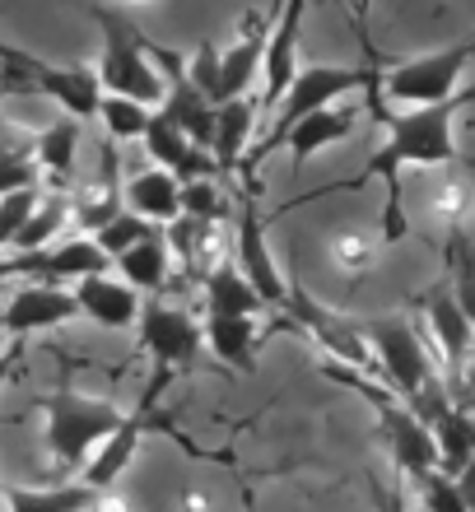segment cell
Here are the masks:
<instances>
[{
    "label": "cell",
    "mask_w": 475,
    "mask_h": 512,
    "mask_svg": "<svg viewBox=\"0 0 475 512\" xmlns=\"http://www.w3.org/2000/svg\"><path fill=\"white\" fill-rule=\"evenodd\" d=\"M471 61H475V33L452 42V47H438V52L387 66L382 70V94L392 103H406V108H438V103L462 94V75Z\"/></svg>",
    "instance_id": "cell-5"
},
{
    "label": "cell",
    "mask_w": 475,
    "mask_h": 512,
    "mask_svg": "<svg viewBox=\"0 0 475 512\" xmlns=\"http://www.w3.org/2000/svg\"><path fill=\"white\" fill-rule=\"evenodd\" d=\"M285 312H289V322L303 326V331L322 345L331 364L350 368V373L354 368H359V373H373V350H368L364 322H354V317H345V312L317 303V298L308 294V289H299V284H289Z\"/></svg>",
    "instance_id": "cell-7"
},
{
    "label": "cell",
    "mask_w": 475,
    "mask_h": 512,
    "mask_svg": "<svg viewBox=\"0 0 475 512\" xmlns=\"http://www.w3.org/2000/svg\"><path fill=\"white\" fill-rule=\"evenodd\" d=\"M448 289L452 298H457V308H462V317L475 326V247L471 238H466L462 224H452V243H448Z\"/></svg>",
    "instance_id": "cell-28"
},
{
    "label": "cell",
    "mask_w": 475,
    "mask_h": 512,
    "mask_svg": "<svg viewBox=\"0 0 475 512\" xmlns=\"http://www.w3.org/2000/svg\"><path fill=\"white\" fill-rule=\"evenodd\" d=\"M429 433H434V443H438V471L457 480L475 461V419L466 415V410H452L448 405V410L429 424Z\"/></svg>",
    "instance_id": "cell-21"
},
{
    "label": "cell",
    "mask_w": 475,
    "mask_h": 512,
    "mask_svg": "<svg viewBox=\"0 0 475 512\" xmlns=\"http://www.w3.org/2000/svg\"><path fill=\"white\" fill-rule=\"evenodd\" d=\"M140 345L150 350L154 368H168V373H177V368H187L196 354H201L205 345V331L196 322H191L187 308H173V303H145L140 308Z\"/></svg>",
    "instance_id": "cell-10"
},
{
    "label": "cell",
    "mask_w": 475,
    "mask_h": 512,
    "mask_svg": "<svg viewBox=\"0 0 475 512\" xmlns=\"http://www.w3.org/2000/svg\"><path fill=\"white\" fill-rule=\"evenodd\" d=\"M117 266H122V284H131L136 294H154V289H163V280H168L173 252L163 243V233H154V238H145V243L131 247L126 256H117Z\"/></svg>",
    "instance_id": "cell-24"
},
{
    "label": "cell",
    "mask_w": 475,
    "mask_h": 512,
    "mask_svg": "<svg viewBox=\"0 0 475 512\" xmlns=\"http://www.w3.org/2000/svg\"><path fill=\"white\" fill-rule=\"evenodd\" d=\"M94 24L103 28V56H98V70H94L103 94L131 98V103H145V108H163V75L154 70L150 52H145V38L131 24V14L98 5Z\"/></svg>",
    "instance_id": "cell-3"
},
{
    "label": "cell",
    "mask_w": 475,
    "mask_h": 512,
    "mask_svg": "<svg viewBox=\"0 0 475 512\" xmlns=\"http://www.w3.org/2000/svg\"><path fill=\"white\" fill-rule=\"evenodd\" d=\"M378 75L382 70L373 66V52H368V61L364 66H303L299 70V80L289 84V94L280 98V108H275V122H271V131L261 135L257 145L243 154V187H257V168L266 159H271L275 149H285V140H289V131L299 122H308V117H317V112H326L336 98H345V94H354V89H373L378 84Z\"/></svg>",
    "instance_id": "cell-2"
},
{
    "label": "cell",
    "mask_w": 475,
    "mask_h": 512,
    "mask_svg": "<svg viewBox=\"0 0 475 512\" xmlns=\"http://www.w3.org/2000/svg\"><path fill=\"white\" fill-rule=\"evenodd\" d=\"M382 512H410V508H406V499H401V489H392V494L382 499Z\"/></svg>",
    "instance_id": "cell-37"
},
{
    "label": "cell",
    "mask_w": 475,
    "mask_h": 512,
    "mask_svg": "<svg viewBox=\"0 0 475 512\" xmlns=\"http://www.w3.org/2000/svg\"><path fill=\"white\" fill-rule=\"evenodd\" d=\"M154 224H145V219L140 215H131V210H122V215L112 219L108 229L103 233H94V243L103 247V256H108V261H117V256H126L131 252V247H140L145 243V238H154Z\"/></svg>",
    "instance_id": "cell-30"
},
{
    "label": "cell",
    "mask_w": 475,
    "mask_h": 512,
    "mask_svg": "<svg viewBox=\"0 0 475 512\" xmlns=\"http://www.w3.org/2000/svg\"><path fill=\"white\" fill-rule=\"evenodd\" d=\"M145 149H150V159H154V168H163V173H173L182 187L187 182H210V173H219L215 168V159L205 154V149H196L187 140V135L177 131L163 112H154V122H150V131H145Z\"/></svg>",
    "instance_id": "cell-14"
},
{
    "label": "cell",
    "mask_w": 475,
    "mask_h": 512,
    "mask_svg": "<svg viewBox=\"0 0 475 512\" xmlns=\"http://www.w3.org/2000/svg\"><path fill=\"white\" fill-rule=\"evenodd\" d=\"M173 378H177V373H168V368H154V378H150V387H145V396H140V405L122 419V424H117V433H112L108 443L94 452V461L80 471V485H89L94 494H108V489L122 480L126 466L136 461L140 433H145V424H150V415H154V405H159V396L168 391V382H173Z\"/></svg>",
    "instance_id": "cell-8"
},
{
    "label": "cell",
    "mask_w": 475,
    "mask_h": 512,
    "mask_svg": "<svg viewBox=\"0 0 475 512\" xmlns=\"http://www.w3.org/2000/svg\"><path fill=\"white\" fill-rule=\"evenodd\" d=\"M0 94H5V80H0Z\"/></svg>",
    "instance_id": "cell-42"
},
{
    "label": "cell",
    "mask_w": 475,
    "mask_h": 512,
    "mask_svg": "<svg viewBox=\"0 0 475 512\" xmlns=\"http://www.w3.org/2000/svg\"><path fill=\"white\" fill-rule=\"evenodd\" d=\"M303 14H308V5L294 0L285 10H275V19H271V38H266V56H261V75H266V84H261V112L280 108V98L289 94V84L299 80V70H303L299 66Z\"/></svg>",
    "instance_id": "cell-11"
},
{
    "label": "cell",
    "mask_w": 475,
    "mask_h": 512,
    "mask_svg": "<svg viewBox=\"0 0 475 512\" xmlns=\"http://www.w3.org/2000/svg\"><path fill=\"white\" fill-rule=\"evenodd\" d=\"M10 275H19V261H14V256H0V280H10Z\"/></svg>",
    "instance_id": "cell-38"
},
{
    "label": "cell",
    "mask_w": 475,
    "mask_h": 512,
    "mask_svg": "<svg viewBox=\"0 0 475 512\" xmlns=\"http://www.w3.org/2000/svg\"><path fill=\"white\" fill-rule=\"evenodd\" d=\"M238 270L243 280L257 289V298L266 308H285L289 298V280L275 266L271 238H266V224H261L257 210V187H243V210H238Z\"/></svg>",
    "instance_id": "cell-9"
},
{
    "label": "cell",
    "mask_w": 475,
    "mask_h": 512,
    "mask_svg": "<svg viewBox=\"0 0 475 512\" xmlns=\"http://www.w3.org/2000/svg\"><path fill=\"white\" fill-rule=\"evenodd\" d=\"M201 331H205V345L215 350L219 364H233V368L252 364V345L261 340L252 317H210Z\"/></svg>",
    "instance_id": "cell-25"
},
{
    "label": "cell",
    "mask_w": 475,
    "mask_h": 512,
    "mask_svg": "<svg viewBox=\"0 0 475 512\" xmlns=\"http://www.w3.org/2000/svg\"><path fill=\"white\" fill-rule=\"evenodd\" d=\"M89 512H126V503H122V499H112V494H94Z\"/></svg>",
    "instance_id": "cell-36"
},
{
    "label": "cell",
    "mask_w": 475,
    "mask_h": 512,
    "mask_svg": "<svg viewBox=\"0 0 475 512\" xmlns=\"http://www.w3.org/2000/svg\"><path fill=\"white\" fill-rule=\"evenodd\" d=\"M42 191H14V196H0V252L5 247H14V238L24 233V224L33 219V210H38Z\"/></svg>",
    "instance_id": "cell-32"
},
{
    "label": "cell",
    "mask_w": 475,
    "mask_h": 512,
    "mask_svg": "<svg viewBox=\"0 0 475 512\" xmlns=\"http://www.w3.org/2000/svg\"><path fill=\"white\" fill-rule=\"evenodd\" d=\"M182 215L196 219V224H215L224 215V201H219L215 182H187L182 187Z\"/></svg>",
    "instance_id": "cell-34"
},
{
    "label": "cell",
    "mask_w": 475,
    "mask_h": 512,
    "mask_svg": "<svg viewBox=\"0 0 475 512\" xmlns=\"http://www.w3.org/2000/svg\"><path fill=\"white\" fill-rule=\"evenodd\" d=\"M117 163H122V149L117 140H103V154H98V182L84 191L80 201L70 205L75 224L89 233H103L112 219L122 215V201H126V187L117 182Z\"/></svg>",
    "instance_id": "cell-15"
},
{
    "label": "cell",
    "mask_w": 475,
    "mask_h": 512,
    "mask_svg": "<svg viewBox=\"0 0 475 512\" xmlns=\"http://www.w3.org/2000/svg\"><path fill=\"white\" fill-rule=\"evenodd\" d=\"M0 499H5V480H0Z\"/></svg>",
    "instance_id": "cell-41"
},
{
    "label": "cell",
    "mask_w": 475,
    "mask_h": 512,
    "mask_svg": "<svg viewBox=\"0 0 475 512\" xmlns=\"http://www.w3.org/2000/svg\"><path fill=\"white\" fill-rule=\"evenodd\" d=\"M75 294L66 284H28L5 303V336H33V331H52V326H66L75 317Z\"/></svg>",
    "instance_id": "cell-12"
},
{
    "label": "cell",
    "mask_w": 475,
    "mask_h": 512,
    "mask_svg": "<svg viewBox=\"0 0 475 512\" xmlns=\"http://www.w3.org/2000/svg\"><path fill=\"white\" fill-rule=\"evenodd\" d=\"M103 126H108V140H145L154 112L145 103H131V98H112L103 94V108H98Z\"/></svg>",
    "instance_id": "cell-29"
},
{
    "label": "cell",
    "mask_w": 475,
    "mask_h": 512,
    "mask_svg": "<svg viewBox=\"0 0 475 512\" xmlns=\"http://www.w3.org/2000/svg\"><path fill=\"white\" fill-rule=\"evenodd\" d=\"M266 38H271V24H247L243 38L233 47H215V42H201L187 61V80L201 89L215 108L233 103V98L252 94V80L261 70V56H266Z\"/></svg>",
    "instance_id": "cell-6"
},
{
    "label": "cell",
    "mask_w": 475,
    "mask_h": 512,
    "mask_svg": "<svg viewBox=\"0 0 475 512\" xmlns=\"http://www.w3.org/2000/svg\"><path fill=\"white\" fill-rule=\"evenodd\" d=\"M475 103V84H466L457 98L438 103V108H410V112H378V122L387 126V140L382 149H373V159L364 163V173L345 177L336 187H322L317 196L326 191H359L364 182L378 177L387 187V205H382V243H401L410 233V219H406V191H401V177L406 168H438V163H452L457 159V117Z\"/></svg>",
    "instance_id": "cell-1"
},
{
    "label": "cell",
    "mask_w": 475,
    "mask_h": 512,
    "mask_svg": "<svg viewBox=\"0 0 475 512\" xmlns=\"http://www.w3.org/2000/svg\"><path fill=\"white\" fill-rule=\"evenodd\" d=\"M66 219H70V201H66V196H42L38 210H33V219L24 224V233L14 238V252H19V256L47 252V247L56 243V233L66 229Z\"/></svg>",
    "instance_id": "cell-27"
},
{
    "label": "cell",
    "mask_w": 475,
    "mask_h": 512,
    "mask_svg": "<svg viewBox=\"0 0 475 512\" xmlns=\"http://www.w3.org/2000/svg\"><path fill=\"white\" fill-rule=\"evenodd\" d=\"M257 112H261V94H243V98H233V103H224V108L215 112V140H210V159H215V168L233 173V168L243 163L247 135H252Z\"/></svg>",
    "instance_id": "cell-19"
},
{
    "label": "cell",
    "mask_w": 475,
    "mask_h": 512,
    "mask_svg": "<svg viewBox=\"0 0 475 512\" xmlns=\"http://www.w3.org/2000/svg\"><path fill=\"white\" fill-rule=\"evenodd\" d=\"M10 364H14L10 354H0V387H5V373H10Z\"/></svg>",
    "instance_id": "cell-39"
},
{
    "label": "cell",
    "mask_w": 475,
    "mask_h": 512,
    "mask_svg": "<svg viewBox=\"0 0 475 512\" xmlns=\"http://www.w3.org/2000/svg\"><path fill=\"white\" fill-rule=\"evenodd\" d=\"M70 294H75V308H80L84 317H94L98 326L140 322V294L131 284L112 280V275H89V280H80Z\"/></svg>",
    "instance_id": "cell-17"
},
{
    "label": "cell",
    "mask_w": 475,
    "mask_h": 512,
    "mask_svg": "<svg viewBox=\"0 0 475 512\" xmlns=\"http://www.w3.org/2000/svg\"><path fill=\"white\" fill-rule=\"evenodd\" d=\"M126 210L140 215L145 224H173L182 215V182L173 173H163V168H145L140 177L126 182Z\"/></svg>",
    "instance_id": "cell-18"
},
{
    "label": "cell",
    "mask_w": 475,
    "mask_h": 512,
    "mask_svg": "<svg viewBox=\"0 0 475 512\" xmlns=\"http://www.w3.org/2000/svg\"><path fill=\"white\" fill-rule=\"evenodd\" d=\"M205 303H210V317H252V322H257V312L266 308L257 298V289L243 280V270L229 266V261H219V266L205 275Z\"/></svg>",
    "instance_id": "cell-20"
},
{
    "label": "cell",
    "mask_w": 475,
    "mask_h": 512,
    "mask_svg": "<svg viewBox=\"0 0 475 512\" xmlns=\"http://www.w3.org/2000/svg\"><path fill=\"white\" fill-rule=\"evenodd\" d=\"M75 145H80V122L75 117H61L33 140V159L56 187H70V177H75Z\"/></svg>",
    "instance_id": "cell-23"
},
{
    "label": "cell",
    "mask_w": 475,
    "mask_h": 512,
    "mask_svg": "<svg viewBox=\"0 0 475 512\" xmlns=\"http://www.w3.org/2000/svg\"><path fill=\"white\" fill-rule=\"evenodd\" d=\"M38 159L28 149L0 145V196H14V191H33L38 187Z\"/></svg>",
    "instance_id": "cell-31"
},
{
    "label": "cell",
    "mask_w": 475,
    "mask_h": 512,
    "mask_svg": "<svg viewBox=\"0 0 475 512\" xmlns=\"http://www.w3.org/2000/svg\"><path fill=\"white\" fill-rule=\"evenodd\" d=\"M336 256H345V266H364V261H368V243H364V238H340Z\"/></svg>",
    "instance_id": "cell-35"
},
{
    "label": "cell",
    "mask_w": 475,
    "mask_h": 512,
    "mask_svg": "<svg viewBox=\"0 0 475 512\" xmlns=\"http://www.w3.org/2000/svg\"><path fill=\"white\" fill-rule=\"evenodd\" d=\"M89 503H94L89 485H52V489L5 485V508L10 512H89Z\"/></svg>",
    "instance_id": "cell-26"
},
{
    "label": "cell",
    "mask_w": 475,
    "mask_h": 512,
    "mask_svg": "<svg viewBox=\"0 0 475 512\" xmlns=\"http://www.w3.org/2000/svg\"><path fill=\"white\" fill-rule=\"evenodd\" d=\"M42 410H47V447H52V457L61 466H75V471H84L94 461V452L108 443L117 433V424L126 419L112 401L84 396V391H70V387L47 396Z\"/></svg>",
    "instance_id": "cell-4"
},
{
    "label": "cell",
    "mask_w": 475,
    "mask_h": 512,
    "mask_svg": "<svg viewBox=\"0 0 475 512\" xmlns=\"http://www.w3.org/2000/svg\"><path fill=\"white\" fill-rule=\"evenodd\" d=\"M424 317H429V331H434L448 368L462 373L466 359H471V345H475V326L462 317V308H457V298H452L448 284H434V289L424 294Z\"/></svg>",
    "instance_id": "cell-16"
},
{
    "label": "cell",
    "mask_w": 475,
    "mask_h": 512,
    "mask_svg": "<svg viewBox=\"0 0 475 512\" xmlns=\"http://www.w3.org/2000/svg\"><path fill=\"white\" fill-rule=\"evenodd\" d=\"M0 340H5V317H0Z\"/></svg>",
    "instance_id": "cell-40"
},
{
    "label": "cell",
    "mask_w": 475,
    "mask_h": 512,
    "mask_svg": "<svg viewBox=\"0 0 475 512\" xmlns=\"http://www.w3.org/2000/svg\"><path fill=\"white\" fill-rule=\"evenodd\" d=\"M19 261V275H42V284H61V280H89V275H108V256L94 238H70V243H56L38 256H14Z\"/></svg>",
    "instance_id": "cell-13"
},
{
    "label": "cell",
    "mask_w": 475,
    "mask_h": 512,
    "mask_svg": "<svg viewBox=\"0 0 475 512\" xmlns=\"http://www.w3.org/2000/svg\"><path fill=\"white\" fill-rule=\"evenodd\" d=\"M420 499L429 512H466V499H462V485L452 480V475L434 471L420 480Z\"/></svg>",
    "instance_id": "cell-33"
},
{
    "label": "cell",
    "mask_w": 475,
    "mask_h": 512,
    "mask_svg": "<svg viewBox=\"0 0 475 512\" xmlns=\"http://www.w3.org/2000/svg\"><path fill=\"white\" fill-rule=\"evenodd\" d=\"M350 131H354V112H331V108H326V112H317V117H308V122H299L294 131H289V140H285L294 173L313 159L317 149L336 145V140H345Z\"/></svg>",
    "instance_id": "cell-22"
}]
</instances>
